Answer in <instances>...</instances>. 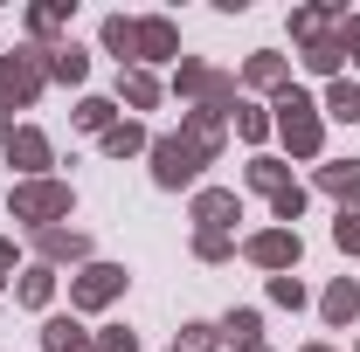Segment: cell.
<instances>
[{"instance_id": "cell-1", "label": "cell", "mask_w": 360, "mask_h": 352, "mask_svg": "<svg viewBox=\"0 0 360 352\" xmlns=\"http://www.w3.org/2000/svg\"><path fill=\"white\" fill-rule=\"evenodd\" d=\"M277 132H284L291 152H305V159H312V152H319V111H312V97L284 90V97H277Z\"/></svg>"}, {"instance_id": "cell-2", "label": "cell", "mask_w": 360, "mask_h": 352, "mask_svg": "<svg viewBox=\"0 0 360 352\" xmlns=\"http://www.w3.org/2000/svg\"><path fill=\"white\" fill-rule=\"evenodd\" d=\"M201 166H208V152L187 145V138H160V145H153V180H160V187H187Z\"/></svg>"}, {"instance_id": "cell-3", "label": "cell", "mask_w": 360, "mask_h": 352, "mask_svg": "<svg viewBox=\"0 0 360 352\" xmlns=\"http://www.w3.org/2000/svg\"><path fill=\"white\" fill-rule=\"evenodd\" d=\"M70 215V187L63 180H28V187H14V221H56Z\"/></svg>"}, {"instance_id": "cell-4", "label": "cell", "mask_w": 360, "mask_h": 352, "mask_svg": "<svg viewBox=\"0 0 360 352\" xmlns=\"http://www.w3.org/2000/svg\"><path fill=\"white\" fill-rule=\"evenodd\" d=\"M35 55H42V48H21L14 62H0V97H7V104H35V90H42V76H49Z\"/></svg>"}, {"instance_id": "cell-5", "label": "cell", "mask_w": 360, "mask_h": 352, "mask_svg": "<svg viewBox=\"0 0 360 352\" xmlns=\"http://www.w3.org/2000/svg\"><path fill=\"white\" fill-rule=\"evenodd\" d=\"M118 290H125V269H118V263H90L84 276H77V283H70V304H84V311H97V304H111V297H118Z\"/></svg>"}, {"instance_id": "cell-6", "label": "cell", "mask_w": 360, "mask_h": 352, "mask_svg": "<svg viewBox=\"0 0 360 352\" xmlns=\"http://www.w3.org/2000/svg\"><path fill=\"white\" fill-rule=\"evenodd\" d=\"M132 55H146V62H167V55H180V35L167 14H153V21H132Z\"/></svg>"}, {"instance_id": "cell-7", "label": "cell", "mask_w": 360, "mask_h": 352, "mask_svg": "<svg viewBox=\"0 0 360 352\" xmlns=\"http://www.w3.org/2000/svg\"><path fill=\"white\" fill-rule=\"evenodd\" d=\"M250 263L291 269V263H298V228H264V235H250Z\"/></svg>"}, {"instance_id": "cell-8", "label": "cell", "mask_w": 360, "mask_h": 352, "mask_svg": "<svg viewBox=\"0 0 360 352\" xmlns=\"http://www.w3.org/2000/svg\"><path fill=\"white\" fill-rule=\"evenodd\" d=\"M236 215H243V201H236V194H222V187H208V194L194 201V221H201V228H215V235H222Z\"/></svg>"}, {"instance_id": "cell-9", "label": "cell", "mask_w": 360, "mask_h": 352, "mask_svg": "<svg viewBox=\"0 0 360 352\" xmlns=\"http://www.w3.org/2000/svg\"><path fill=\"white\" fill-rule=\"evenodd\" d=\"M35 249H42L49 263H63V256L77 263V256H90V242L77 235V228H35Z\"/></svg>"}, {"instance_id": "cell-10", "label": "cell", "mask_w": 360, "mask_h": 352, "mask_svg": "<svg viewBox=\"0 0 360 352\" xmlns=\"http://www.w3.org/2000/svg\"><path fill=\"white\" fill-rule=\"evenodd\" d=\"M42 69L56 76V83H84V69H90V55L77 42H63V48H42Z\"/></svg>"}, {"instance_id": "cell-11", "label": "cell", "mask_w": 360, "mask_h": 352, "mask_svg": "<svg viewBox=\"0 0 360 352\" xmlns=\"http://www.w3.org/2000/svg\"><path fill=\"white\" fill-rule=\"evenodd\" d=\"M7 166L42 173V166H49V138H42V132H14V138H7Z\"/></svg>"}, {"instance_id": "cell-12", "label": "cell", "mask_w": 360, "mask_h": 352, "mask_svg": "<svg viewBox=\"0 0 360 352\" xmlns=\"http://www.w3.org/2000/svg\"><path fill=\"white\" fill-rule=\"evenodd\" d=\"M42 346L49 352H97V339H84L70 318H49V325H42Z\"/></svg>"}, {"instance_id": "cell-13", "label": "cell", "mask_w": 360, "mask_h": 352, "mask_svg": "<svg viewBox=\"0 0 360 352\" xmlns=\"http://www.w3.org/2000/svg\"><path fill=\"white\" fill-rule=\"evenodd\" d=\"M340 55H347V42H333V35H312V42H305V69L333 76V69H340Z\"/></svg>"}, {"instance_id": "cell-14", "label": "cell", "mask_w": 360, "mask_h": 352, "mask_svg": "<svg viewBox=\"0 0 360 352\" xmlns=\"http://www.w3.org/2000/svg\"><path fill=\"white\" fill-rule=\"evenodd\" d=\"M354 311H360V283H347V276H340V283L326 290V318H333V325H347Z\"/></svg>"}, {"instance_id": "cell-15", "label": "cell", "mask_w": 360, "mask_h": 352, "mask_svg": "<svg viewBox=\"0 0 360 352\" xmlns=\"http://www.w3.org/2000/svg\"><path fill=\"white\" fill-rule=\"evenodd\" d=\"M243 76H250L257 90H284V55H270V48H264V55H250V69H243Z\"/></svg>"}, {"instance_id": "cell-16", "label": "cell", "mask_w": 360, "mask_h": 352, "mask_svg": "<svg viewBox=\"0 0 360 352\" xmlns=\"http://www.w3.org/2000/svg\"><path fill=\"white\" fill-rule=\"evenodd\" d=\"M319 187H326V194H340V201H347V194H360V159H340V166H326V173H319Z\"/></svg>"}, {"instance_id": "cell-17", "label": "cell", "mask_w": 360, "mask_h": 352, "mask_svg": "<svg viewBox=\"0 0 360 352\" xmlns=\"http://www.w3.org/2000/svg\"><path fill=\"white\" fill-rule=\"evenodd\" d=\"M257 332H264L257 311H229V325H222V339H229V346H243V352H257Z\"/></svg>"}, {"instance_id": "cell-18", "label": "cell", "mask_w": 360, "mask_h": 352, "mask_svg": "<svg viewBox=\"0 0 360 352\" xmlns=\"http://www.w3.org/2000/svg\"><path fill=\"white\" fill-rule=\"evenodd\" d=\"M111 118H118L111 97H84V104H77V125H84V132H111Z\"/></svg>"}, {"instance_id": "cell-19", "label": "cell", "mask_w": 360, "mask_h": 352, "mask_svg": "<svg viewBox=\"0 0 360 352\" xmlns=\"http://www.w3.org/2000/svg\"><path fill=\"white\" fill-rule=\"evenodd\" d=\"M125 104H132V111H153V104H160V83H153V76H146V69H132V76H125Z\"/></svg>"}, {"instance_id": "cell-20", "label": "cell", "mask_w": 360, "mask_h": 352, "mask_svg": "<svg viewBox=\"0 0 360 352\" xmlns=\"http://www.w3.org/2000/svg\"><path fill=\"white\" fill-rule=\"evenodd\" d=\"M326 111L354 125V118H360V83H333V90H326Z\"/></svg>"}, {"instance_id": "cell-21", "label": "cell", "mask_w": 360, "mask_h": 352, "mask_svg": "<svg viewBox=\"0 0 360 352\" xmlns=\"http://www.w3.org/2000/svg\"><path fill=\"white\" fill-rule=\"evenodd\" d=\"M250 187H257V194H270V201H277V194H284L291 180H284V166H277V159H257V166H250Z\"/></svg>"}, {"instance_id": "cell-22", "label": "cell", "mask_w": 360, "mask_h": 352, "mask_svg": "<svg viewBox=\"0 0 360 352\" xmlns=\"http://www.w3.org/2000/svg\"><path fill=\"white\" fill-rule=\"evenodd\" d=\"M139 145H146L139 125H111V132H104V152H111V159H125V152H139Z\"/></svg>"}, {"instance_id": "cell-23", "label": "cell", "mask_w": 360, "mask_h": 352, "mask_svg": "<svg viewBox=\"0 0 360 352\" xmlns=\"http://www.w3.org/2000/svg\"><path fill=\"white\" fill-rule=\"evenodd\" d=\"M333 242L360 256V201H354V208H340V221H333Z\"/></svg>"}, {"instance_id": "cell-24", "label": "cell", "mask_w": 360, "mask_h": 352, "mask_svg": "<svg viewBox=\"0 0 360 352\" xmlns=\"http://www.w3.org/2000/svg\"><path fill=\"white\" fill-rule=\"evenodd\" d=\"M104 48H111L118 62L132 55V21H125V14H111V21H104Z\"/></svg>"}, {"instance_id": "cell-25", "label": "cell", "mask_w": 360, "mask_h": 352, "mask_svg": "<svg viewBox=\"0 0 360 352\" xmlns=\"http://www.w3.org/2000/svg\"><path fill=\"white\" fill-rule=\"evenodd\" d=\"M215 339H222L215 325H180V346L174 352H215Z\"/></svg>"}, {"instance_id": "cell-26", "label": "cell", "mask_w": 360, "mask_h": 352, "mask_svg": "<svg viewBox=\"0 0 360 352\" xmlns=\"http://www.w3.org/2000/svg\"><path fill=\"white\" fill-rule=\"evenodd\" d=\"M49 290H56L49 269H28V276H21V304H49Z\"/></svg>"}, {"instance_id": "cell-27", "label": "cell", "mask_w": 360, "mask_h": 352, "mask_svg": "<svg viewBox=\"0 0 360 352\" xmlns=\"http://www.w3.org/2000/svg\"><path fill=\"white\" fill-rule=\"evenodd\" d=\"M194 256H201V263H222V256H229V235L201 228V235H194Z\"/></svg>"}, {"instance_id": "cell-28", "label": "cell", "mask_w": 360, "mask_h": 352, "mask_svg": "<svg viewBox=\"0 0 360 352\" xmlns=\"http://www.w3.org/2000/svg\"><path fill=\"white\" fill-rule=\"evenodd\" d=\"M229 118H236V132H243V138H264L270 132V118H264V111H250V104H236Z\"/></svg>"}, {"instance_id": "cell-29", "label": "cell", "mask_w": 360, "mask_h": 352, "mask_svg": "<svg viewBox=\"0 0 360 352\" xmlns=\"http://www.w3.org/2000/svg\"><path fill=\"white\" fill-rule=\"evenodd\" d=\"M270 297H277V304H305V283H298V276H270Z\"/></svg>"}, {"instance_id": "cell-30", "label": "cell", "mask_w": 360, "mask_h": 352, "mask_svg": "<svg viewBox=\"0 0 360 352\" xmlns=\"http://www.w3.org/2000/svg\"><path fill=\"white\" fill-rule=\"evenodd\" d=\"M270 208H277V221H298V215H305V187H284Z\"/></svg>"}, {"instance_id": "cell-31", "label": "cell", "mask_w": 360, "mask_h": 352, "mask_svg": "<svg viewBox=\"0 0 360 352\" xmlns=\"http://www.w3.org/2000/svg\"><path fill=\"white\" fill-rule=\"evenodd\" d=\"M63 21H70V7H35V14H28V28H35V35H56Z\"/></svg>"}, {"instance_id": "cell-32", "label": "cell", "mask_w": 360, "mask_h": 352, "mask_svg": "<svg viewBox=\"0 0 360 352\" xmlns=\"http://www.w3.org/2000/svg\"><path fill=\"white\" fill-rule=\"evenodd\" d=\"M97 352H139V339H132V332H125V325H111V332L97 339Z\"/></svg>"}, {"instance_id": "cell-33", "label": "cell", "mask_w": 360, "mask_h": 352, "mask_svg": "<svg viewBox=\"0 0 360 352\" xmlns=\"http://www.w3.org/2000/svg\"><path fill=\"white\" fill-rule=\"evenodd\" d=\"M340 42L354 48V62H360V21H340Z\"/></svg>"}, {"instance_id": "cell-34", "label": "cell", "mask_w": 360, "mask_h": 352, "mask_svg": "<svg viewBox=\"0 0 360 352\" xmlns=\"http://www.w3.org/2000/svg\"><path fill=\"white\" fill-rule=\"evenodd\" d=\"M0 138H14V132H7V111H0Z\"/></svg>"}, {"instance_id": "cell-35", "label": "cell", "mask_w": 360, "mask_h": 352, "mask_svg": "<svg viewBox=\"0 0 360 352\" xmlns=\"http://www.w3.org/2000/svg\"><path fill=\"white\" fill-rule=\"evenodd\" d=\"M312 352H326V346H312Z\"/></svg>"}]
</instances>
